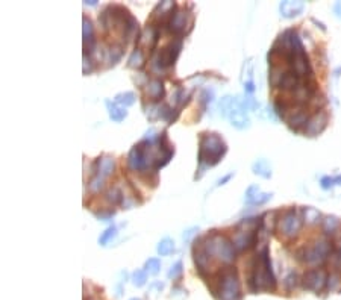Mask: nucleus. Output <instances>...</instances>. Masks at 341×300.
Wrapping results in <instances>:
<instances>
[{"instance_id":"4468645a","label":"nucleus","mask_w":341,"mask_h":300,"mask_svg":"<svg viewBox=\"0 0 341 300\" xmlns=\"http://www.w3.org/2000/svg\"><path fill=\"white\" fill-rule=\"evenodd\" d=\"M270 198H271V194L261 191V188L256 185H250L246 191V202L250 205H262L268 202Z\"/></svg>"},{"instance_id":"f704fd0d","label":"nucleus","mask_w":341,"mask_h":300,"mask_svg":"<svg viewBox=\"0 0 341 300\" xmlns=\"http://www.w3.org/2000/svg\"><path fill=\"white\" fill-rule=\"evenodd\" d=\"M103 182H105V178H102L100 174H94V178L90 182V190L93 192H99L103 188Z\"/></svg>"},{"instance_id":"a878e982","label":"nucleus","mask_w":341,"mask_h":300,"mask_svg":"<svg viewBox=\"0 0 341 300\" xmlns=\"http://www.w3.org/2000/svg\"><path fill=\"white\" fill-rule=\"evenodd\" d=\"M253 173L268 179L271 176V167H270V164L265 160H259V161H256L253 164Z\"/></svg>"},{"instance_id":"2eb2a0df","label":"nucleus","mask_w":341,"mask_h":300,"mask_svg":"<svg viewBox=\"0 0 341 300\" xmlns=\"http://www.w3.org/2000/svg\"><path fill=\"white\" fill-rule=\"evenodd\" d=\"M114 170H116V162L111 156H102L94 162V174H100L102 178L114 174Z\"/></svg>"},{"instance_id":"cd10ccee","label":"nucleus","mask_w":341,"mask_h":300,"mask_svg":"<svg viewBox=\"0 0 341 300\" xmlns=\"http://www.w3.org/2000/svg\"><path fill=\"white\" fill-rule=\"evenodd\" d=\"M329 292H338L341 291V273L333 272L327 276V284H326Z\"/></svg>"},{"instance_id":"393cba45","label":"nucleus","mask_w":341,"mask_h":300,"mask_svg":"<svg viewBox=\"0 0 341 300\" xmlns=\"http://www.w3.org/2000/svg\"><path fill=\"white\" fill-rule=\"evenodd\" d=\"M108 108H109V117L114 120V122H122L125 120V117L128 116V111L125 110V106H120L119 104H111V102H106Z\"/></svg>"},{"instance_id":"7c9ffc66","label":"nucleus","mask_w":341,"mask_h":300,"mask_svg":"<svg viewBox=\"0 0 341 300\" xmlns=\"http://www.w3.org/2000/svg\"><path fill=\"white\" fill-rule=\"evenodd\" d=\"M175 250V242L170 240V238H164L159 244H158V254L161 256L170 255Z\"/></svg>"},{"instance_id":"ea45409f","label":"nucleus","mask_w":341,"mask_h":300,"mask_svg":"<svg viewBox=\"0 0 341 300\" xmlns=\"http://www.w3.org/2000/svg\"><path fill=\"white\" fill-rule=\"evenodd\" d=\"M335 182H341V176H339V178H323V179H321V186H323V188H329V186H332Z\"/></svg>"},{"instance_id":"a211bd4d","label":"nucleus","mask_w":341,"mask_h":300,"mask_svg":"<svg viewBox=\"0 0 341 300\" xmlns=\"http://www.w3.org/2000/svg\"><path fill=\"white\" fill-rule=\"evenodd\" d=\"M194 262H196V266H197V268H199L200 273H205L206 270H209L211 256L206 254L203 244H200L199 247L194 248Z\"/></svg>"},{"instance_id":"f257e3e1","label":"nucleus","mask_w":341,"mask_h":300,"mask_svg":"<svg viewBox=\"0 0 341 300\" xmlns=\"http://www.w3.org/2000/svg\"><path fill=\"white\" fill-rule=\"evenodd\" d=\"M249 290L252 292L276 290V279L271 272V262L268 258L267 247L262 248V252L259 254L258 260L249 274Z\"/></svg>"},{"instance_id":"6ab92c4d","label":"nucleus","mask_w":341,"mask_h":300,"mask_svg":"<svg viewBox=\"0 0 341 300\" xmlns=\"http://www.w3.org/2000/svg\"><path fill=\"white\" fill-rule=\"evenodd\" d=\"M82 23H84V48H85V55H87V52H91L96 44L94 28H93V23L87 17L82 18Z\"/></svg>"},{"instance_id":"5701e85b","label":"nucleus","mask_w":341,"mask_h":300,"mask_svg":"<svg viewBox=\"0 0 341 300\" xmlns=\"http://www.w3.org/2000/svg\"><path fill=\"white\" fill-rule=\"evenodd\" d=\"M287 72H288V70H287L285 66H273V67L270 68V74H268L270 85L274 86V88H277L279 84H280V80H282V78L285 76Z\"/></svg>"},{"instance_id":"b1692460","label":"nucleus","mask_w":341,"mask_h":300,"mask_svg":"<svg viewBox=\"0 0 341 300\" xmlns=\"http://www.w3.org/2000/svg\"><path fill=\"white\" fill-rule=\"evenodd\" d=\"M339 220L336 218V217H333V216H327V217H324L323 218V222H321V228H323V232H324V235H335L336 234V230L339 229Z\"/></svg>"},{"instance_id":"f3484780","label":"nucleus","mask_w":341,"mask_h":300,"mask_svg":"<svg viewBox=\"0 0 341 300\" xmlns=\"http://www.w3.org/2000/svg\"><path fill=\"white\" fill-rule=\"evenodd\" d=\"M158 40H159V32H158V29H156L155 26H147V28L143 30L141 36H140V44L144 46L146 48H153V47L156 46Z\"/></svg>"},{"instance_id":"e433bc0d","label":"nucleus","mask_w":341,"mask_h":300,"mask_svg":"<svg viewBox=\"0 0 341 300\" xmlns=\"http://www.w3.org/2000/svg\"><path fill=\"white\" fill-rule=\"evenodd\" d=\"M159 268H161V262L156 258H150L146 262V272H149L150 274H156L159 272Z\"/></svg>"},{"instance_id":"2f4dec72","label":"nucleus","mask_w":341,"mask_h":300,"mask_svg":"<svg viewBox=\"0 0 341 300\" xmlns=\"http://www.w3.org/2000/svg\"><path fill=\"white\" fill-rule=\"evenodd\" d=\"M303 218L308 224H315L320 222L321 218V214L315 210V208H305L303 211Z\"/></svg>"},{"instance_id":"9d476101","label":"nucleus","mask_w":341,"mask_h":300,"mask_svg":"<svg viewBox=\"0 0 341 300\" xmlns=\"http://www.w3.org/2000/svg\"><path fill=\"white\" fill-rule=\"evenodd\" d=\"M327 120H329V118H327V114H326L324 111H317V112H314V114L309 117L306 126L303 128L305 135H308V136H315V135L321 134V132L324 130V128L327 126Z\"/></svg>"},{"instance_id":"f03ea898","label":"nucleus","mask_w":341,"mask_h":300,"mask_svg":"<svg viewBox=\"0 0 341 300\" xmlns=\"http://www.w3.org/2000/svg\"><path fill=\"white\" fill-rule=\"evenodd\" d=\"M203 247L206 254L211 258H217L218 261L224 264H231L235 260V248L232 246V241L227 240L224 235L220 234H211L203 240Z\"/></svg>"},{"instance_id":"9b49d317","label":"nucleus","mask_w":341,"mask_h":300,"mask_svg":"<svg viewBox=\"0 0 341 300\" xmlns=\"http://www.w3.org/2000/svg\"><path fill=\"white\" fill-rule=\"evenodd\" d=\"M256 241V230L255 229H241L232 238V246L235 252H244L249 247H252Z\"/></svg>"},{"instance_id":"dca6fc26","label":"nucleus","mask_w":341,"mask_h":300,"mask_svg":"<svg viewBox=\"0 0 341 300\" xmlns=\"http://www.w3.org/2000/svg\"><path fill=\"white\" fill-rule=\"evenodd\" d=\"M305 8V4L303 2H291V0H287V2H282L279 10H280V14L283 17L287 18H291V17H296L299 16Z\"/></svg>"},{"instance_id":"79ce46f5","label":"nucleus","mask_w":341,"mask_h":300,"mask_svg":"<svg viewBox=\"0 0 341 300\" xmlns=\"http://www.w3.org/2000/svg\"><path fill=\"white\" fill-rule=\"evenodd\" d=\"M194 230H196V229H190V230L184 235V240H185V241H190V238L194 235Z\"/></svg>"},{"instance_id":"4be33fe9","label":"nucleus","mask_w":341,"mask_h":300,"mask_svg":"<svg viewBox=\"0 0 341 300\" xmlns=\"http://www.w3.org/2000/svg\"><path fill=\"white\" fill-rule=\"evenodd\" d=\"M300 84H302V80L293 73V72H287L285 73V76L282 78V80H280V84H279V86L277 88H280V90H283V91H294L296 88H299L300 86Z\"/></svg>"},{"instance_id":"7ed1b4c3","label":"nucleus","mask_w":341,"mask_h":300,"mask_svg":"<svg viewBox=\"0 0 341 300\" xmlns=\"http://www.w3.org/2000/svg\"><path fill=\"white\" fill-rule=\"evenodd\" d=\"M226 154V144L217 134H203L200 138V150L199 161L200 164L206 162V166H215L221 156Z\"/></svg>"},{"instance_id":"c9c22d12","label":"nucleus","mask_w":341,"mask_h":300,"mask_svg":"<svg viewBox=\"0 0 341 300\" xmlns=\"http://www.w3.org/2000/svg\"><path fill=\"white\" fill-rule=\"evenodd\" d=\"M116 234H117V228H114V226H111V228H108L102 235H100V244L102 246H105L109 240H112L114 236H116Z\"/></svg>"},{"instance_id":"f8f14e48","label":"nucleus","mask_w":341,"mask_h":300,"mask_svg":"<svg viewBox=\"0 0 341 300\" xmlns=\"http://www.w3.org/2000/svg\"><path fill=\"white\" fill-rule=\"evenodd\" d=\"M128 166L134 172H141L147 168V158H146V147H143V142L132 147L128 156Z\"/></svg>"},{"instance_id":"bb28decb","label":"nucleus","mask_w":341,"mask_h":300,"mask_svg":"<svg viewBox=\"0 0 341 300\" xmlns=\"http://www.w3.org/2000/svg\"><path fill=\"white\" fill-rule=\"evenodd\" d=\"M144 61H146V55H144V52H143V48H135L134 52H132V55H131V58H129V67H132V68H140V67H143L144 66Z\"/></svg>"},{"instance_id":"a19ab883","label":"nucleus","mask_w":341,"mask_h":300,"mask_svg":"<svg viewBox=\"0 0 341 300\" xmlns=\"http://www.w3.org/2000/svg\"><path fill=\"white\" fill-rule=\"evenodd\" d=\"M333 11H335V14L341 18V2H336L335 4V6H333Z\"/></svg>"},{"instance_id":"4c0bfd02","label":"nucleus","mask_w":341,"mask_h":300,"mask_svg":"<svg viewBox=\"0 0 341 300\" xmlns=\"http://www.w3.org/2000/svg\"><path fill=\"white\" fill-rule=\"evenodd\" d=\"M146 279H147V276H146V272H143V270H137L132 276L134 285H137V286H143L146 284Z\"/></svg>"},{"instance_id":"58836bf2","label":"nucleus","mask_w":341,"mask_h":300,"mask_svg":"<svg viewBox=\"0 0 341 300\" xmlns=\"http://www.w3.org/2000/svg\"><path fill=\"white\" fill-rule=\"evenodd\" d=\"M181 273H182V262L178 261V262L172 267V270L168 272V278H170V279H176V278L181 276Z\"/></svg>"},{"instance_id":"37998d69","label":"nucleus","mask_w":341,"mask_h":300,"mask_svg":"<svg viewBox=\"0 0 341 300\" xmlns=\"http://www.w3.org/2000/svg\"><path fill=\"white\" fill-rule=\"evenodd\" d=\"M231 178H232V174H227L226 178H223V179H221V180L218 182V185H223V182H226V180H229Z\"/></svg>"},{"instance_id":"473e14b6","label":"nucleus","mask_w":341,"mask_h":300,"mask_svg":"<svg viewBox=\"0 0 341 300\" xmlns=\"http://www.w3.org/2000/svg\"><path fill=\"white\" fill-rule=\"evenodd\" d=\"M116 102L119 104V105H123V106H129V105H132L134 102H135V96H134V92H122V94H119L117 97H116Z\"/></svg>"},{"instance_id":"c85d7f7f","label":"nucleus","mask_w":341,"mask_h":300,"mask_svg":"<svg viewBox=\"0 0 341 300\" xmlns=\"http://www.w3.org/2000/svg\"><path fill=\"white\" fill-rule=\"evenodd\" d=\"M106 200H108L111 205H119L122 200H123V192L120 191L119 186H112L106 192Z\"/></svg>"},{"instance_id":"aec40b11","label":"nucleus","mask_w":341,"mask_h":300,"mask_svg":"<svg viewBox=\"0 0 341 300\" xmlns=\"http://www.w3.org/2000/svg\"><path fill=\"white\" fill-rule=\"evenodd\" d=\"M187 18H188V14L185 11H178L176 14H173L168 22L170 30L175 34H182L187 26Z\"/></svg>"},{"instance_id":"20e7f679","label":"nucleus","mask_w":341,"mask_h":300,"mask_svg":"<svg viewBox=\"0 0 341 300\" xmlns=\"http://www.w3.org/2000/svg\"><path fill=\"white\" fill-rule=\"evenodd\" d=\"M215 292H218L217 294L218 300H240L241 298L240 280H238L235 268H227L226 272H223Z\"/></svg>"},{"instance_id":"c03bdc74","label":"nucleus","mask_w":341,"mask_h":300,"mask_svg":"<svg viewBox=\"0 0 341 300\" xmlns=\"http://www.w3.org/2000/svg\"><path fill=\"white\" fill-rule=\"evenodd\" d=\"M132 300H140V298H132Z\"/></svg>"},{"instance_id":"ddd939ff","label":"nucleus","mask_w":341,"mask_h":300,"mask_svg":"<svg viewBox=\"0 0 341 300\" xmlns=\"http://www.w3.org/2000/svg\"><path fill=\"white\" fill-rule=\"evenodd\" d=\"M290 72H293L299 79H303L311 74V64L306 56V54L293 55L290 62Z\"/></svg>"},{"instance_id":"423d86ee","label":"nucleus","mask_w":341,"mask_h":300,"mask_svg":"<svg viewBox=\"0 0 341 300\" xmlns=\"http://www.w3.org/2000/svg\"><path fill=\"white\" fill-rule=\"evenodd\" d=\"M181 48H182V40H176L173 42H170L158 54V56L155 58V64L159 68H165V67L173 66L179 52H181Z\"/></svg>"},{"instance_id":"0eeeda50","label":"nucleus","mask_w":341,"mask_h":300,"mask_svg":"<svg viewBox=\"0 0 341 300\" xmlns=\"http://www.w3.org/2000/svg\"><path fill=\"white\" fill-rule=\"evenodd\" d=\"M302 284L306 290H311V291H321L326 284H327V274L324 270H318V268H312V270H308L303 278H302Z\"/></svg>"},{"instance_id":"39448f33","label":"nucleus","mask_w":341,"mask_h":300,"mask_svg":"<svg viewBox=\"0 0 341 300\" xmlns=\"http://www.w3.org/2000/svg\"><path fill=\"white\" fill-rule=\"evenodd\" d=\"M302 228V218L296 210H288L277 220V230L282 236L294 238Z\"/></svg>"},{"instance_id":"412c9836","label":"nucleus","mask_w":341,"mask_h":300,"mask_svg":"<svg viewBox=\"0 0 341 300\" xmlns=\"http://www.w3.org/2000/svg\"><path fill=\"white\" fill-rule=\"evenodd\" d=\"M146 96L152 100H159L164 97V84L159 79H152L146 85Z\"/></svg>"},{"instance_id":"72a5a7b5","label":"nucleus","mask_w":341,"mask_h":300,"mask_svg":"<svg viewBox=\"0 0 341 300\" xmlns=\"http://www.w3.org/2000/svg\"><path fill=\"white\" fill-rule=\"evenodd\" d=\"M297 284H299V276H297V273H294V272L288 273V276L285 278V280H283V285H285V288H287L288 291H293V290L297 286Z\"/></svg>"},{"instance_id":"1a4fd4ad","label":"nucleus","mask_w":341,"mask_h":300,"mask_svg":"<svg viewBox=\"0 0 341 300\" xmlns=\"http://www.w3.org/2000/svg\"><path fill=\"white\" fill-rule=\"evenodd\" d=\"M309 112L306 110V106H300V105H294L291 106L288 116L285 117L287 122H288V126L291 129H302L306 126L308 120H309Z\"/></svg>"},{"instance_id":"6e6552de","label":"nucleus","mask_w":341,"mask_h":300,"mask_svg":"<svg viewBox=\"0 0 341 300\" xmlns=\"http://www.w3.org/2000/svg\"><path fill=\"white\" fill-rule=\"evenodd\" d=\"M296 255H297V260L303 261V262H305L306 266H309V267H317V266L323 264L324 260L327 258L315 244L297 250V254H296Z\"/></svg>"},{"instance_id":"c756f323","label":"nucleus","mask_w":341,"mask_h":300,"mask_svg":"<svg viewBox=\"0 0 341 300\" xmlns=\"http://www.w3.org/2000/svg\"><path fill=\"white\" fill-rule=\"evenodd\" d=\"M123 55V46L120 44H112L108 50V58L111 64H117V61H120Z\"/></svg>"}]
</instances>
